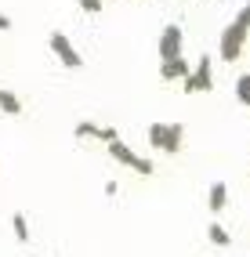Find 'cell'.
I'll return each instance as SVG.
<instances>
[{
  "label": "cell",
  "mask_w": 250,
  "mask_h": 257,
  "mask_svg": "<svg viewBox=\"0 0 250 257\" xmlns=\"http://www.w3.org/2000/svg\"><path fill=\"white\" fill-rule=\"evenodd\" d=\"M160 62H167V58H178L181 55V47H185V33H181V26L178 22H167L163 26V33H160Z\"/></svg>",
  "instance_id": "5b68a950"
},
{
  "label": "cell",
  "mask_w": 250,
  "mask_h": 257,
  "mask_svg": "<svg viewBox=\"0 0 250 257\" xmlns=\"http://www.w3.org/2000/svg\"><path fill=\"white\" fill-rule=\"evenodd\" d=\"M112 138H120V131H116V127H98V142H112Z\"/></svg>",
  "instance_id": "2e32d148"
},
{
  "label": "cell",
  "mask_w": 250,
  "mask_h": 257,
  "mask_svg": "<svg viewBox=\"0 0 250 257\" xmlns=\"http://www.w3.org/2000/svg\"><path fill=\"white\" fill-rule=\"evenodd\" d=\"M109 156L120 163V167H127V170H135V174H142V178H153L156 174V163L153 160H145V156H138L131 145H123L120 138H112L109 142Z\"/></svg>",
  "instance_id": "6da1fadb"
},
{
  "label": "cell",
  "mask_w": 250,
  "mask_h": 257,
  "mask_svg": "<svg viewBox=\"0 0 250 257\" xmlns=\"http://www.w3.org/2000/svg\"><path fill=\"white\" fill-rule=\"evenodd\" d=\"M236 98H239V105H246V109H250V73L236 76Z\"/></svg>",
  "instance_id": "4fadbf2b"
},
{
  "label": "cell",
  "mask_w": 250,
  "mask_h": 257,
  "mask_svg": "<svg viewBox=\"0 0 250 257\" xmlns=\"http://www.w3.org/2000/svg\"><path fill=\"white\" fill-rule=\"evenodd\" d=\"M181 145H185V123H167V142H163V152H167V156H178Z\"/></svg>",
  "instance_id": "52a82bcc"
},
{
  "label": "cell",
  "mask_w": 250,
  "mask_h": 257,
  "mask_svg": "<svg viewBox=\"0 0 250 257\" xmlns=\"http://www.w3.org/2000/svg\"><path fill=\"white\" fill-rule=\"evenodd\" d=\"M207 239H210L214 246H232V235L218 225V221H210V225H207Z\"/></svg>",
  "instance_id": "30bf717a"
},
{
  "label": "cell",
  "mask_w": 250,
  "mask_h": 257,
  "mask_svg": "<svg viewBox=\"0 0 250 257\" xmlns=\"http://www.w3.org/2000/svg\"><path fill=\"white\" fill-rule=\"evenodd\" d=\"M11 228H15V239H19V243H29V225H26V214L22 210L11 214Z\"/></svg>",
  "instance_id": "7c38bea8"
},
{
  "label": "cell",
  "mask_w": 250,
  "mask_h": 257,
  "mask_svg": "<svg viewBox=\"0 0 250 257\" xmlns=\"http://www.w3.org/2000/svg\"><path fill=\"white\" fill-rule=\"evenodd\" d=\"M11 26H15V22H11V19H8V15H4V11H0V33H8V29H11Z\"/></svg>",
  "instance_id": "ac0fdd59"
},
{
  "label": "cell",
  "mask_w": 250,
  "mask_h": 257,
  "mask_svg": "<svg viewBox=\"0 0 250 257\" xmlns=\"http://www.w3.org/2000/svg\"><path fill=\"white\" fill-rule=\"evenodd\" d=\"M189 69H192V65L185 62V58H167V62H160V80L163 83H178V80H185L189 76Z\"/></svg>",
  "instance_id": "8992f818"
},
{
  "label": "cell",
  "mask_w": 250,
  "mask_h": 257,
  "mask_svg": "<svg viewBox=\"0 0 250 257\" xmlns=\"http://www.w3.org/2000/svg\"><path fill=\"white\" fill-rule=\"evenodd\" d=\"M207 203H210V214H221V210L228 207V185H225V181H214Z\"/></svg>",
  "instance_id": "ba28073f"
},
{
  "label": "cell",
  "mask_w": 250,
  "mask_h": 257,
  "mask_svg": "<svg viewBox=\"0 0 250 257\" xmlns=\"http://www.w3.org/2000/svg\"><path fill=\"white\" fill-rule=\"evenodd\" d=\"M145 138H149V145H153V149H160V152H163V142H167V123H149Z\"/></svg>",
  "instance_id": "8fae6325"
},
{
  "label": "cell",
  "mask_w": 250,
  "mask_h": 257,
  "mask_svg": "<svg viewBox=\"0 0 250 257\" xmlns=\"http://www.w3.org/2000/svg\"><path fill=\"white\" fill-rule=\"evenodd\" d=\"M0 112H8V116H22L26 105H22V98L15 94V91H4V87H0Z\"/></svg>",
  "instance_id": "9c48e42d"
},
{
  "label": "cell",
  "mask_w": 250,
  "mask_h": 257,
  "mask_svg": "<svg viewBox=\"0 0 250 257\" xmlns=\"http://www.w3.org/2000/svg\"><path fill=\"white\" fill-rule=\"evenodd\" d=\"M181 91H185V94H207V91H214V58L210 55H199V62L189 69V76L181 80Z\"/></svg>",
  "instance_id": "7a4b0ae2"
},
{
  "label": "cell",
  "mask_w": 250,
  "mask_h": 257,
  "mask_svg": "<svg viewBox=\"0 0 250 257\" xmlns=\"http://www.w3.org/2000/svg\"><path fill=\"white\" fill-rule=\"evenodd\" d=\"M73 134L83 142V138H98V123H91V119H80V123L73 127Z\"/></svg>",
  "instance_id": "5bb4252c"
},
{
  "label": "cell",
  "mask_w": 250,
  "mask_h": 257,
  "mask_svg": "<svg viewBox=\"0 0 250 257\" xmlns=\"http://www.w3.org/2000/svg\"><path fill=\"white\" fill-rule=\"evenodd\" d=\"M236 22H239V26H246V29H250V0H246V4H243V8H239V15H236Z\"/></svg>",
  "instance_id": "e0dca14e"
},
{
  "label": "cell",
  "mask_w": 250,
  "mask_h": 257,
  "mask_svg": "<svg viewBox=\"0 0 250 257\" xmlns=\"http://www.w3.org/2000/svg\"><path fill=\"white\" fill-rule=\"evenodd\" d=\"M47 47L55 51V58H58V62L65 65V69H80V65H83V55H80V51L73 47V40L65 37L62 29H55V33H51V40H47Z\"/></svg>",
  "instance_id": "277c9868"
},
{
  "label": "cell",
  "mask_w": 250,
  "mask_h": 257,
  "mask_svg": "<svg viewBox=\"0 0 250 257\" xmlns=\"http://www.w3.org/2000/svg\"><path fill=\"white\" fill-rule=\"evenodd\" d=\"M246 40H250V29L232 19V22L221 29V40H218V55H221V62H236V58L243 55Z\"/></svg>",
  "instance_id": "3957f363"
},
{
  "label": "cell",
  "mask_w": 250,
  "mask_h": 257,
  "mask_svg": "<svg viewBox=\"0 0 250 257\" xmlns=\"http://www.w3.org/2000/svg\"><path fill=\"white\" fill-rule=\"evenodd\" d=\"M76 4H80V11H87V15H98L105 0H76Z\"/></svg>",
  "instance_id": "9a60e30c"
}]
</instances>
